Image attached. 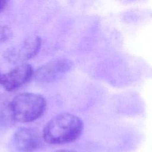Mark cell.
Masks as SVG:
<instances>
[{
    "instance_id": "ba28073f",
    "label": "cell",
    "mask_w": 152,
    "mask_h": 152,
    "mask_svg": "<svg viewBox=\"0 0 152 152\" xmlns=\"http://www.w3.org/2000/svg\"><path fill=\"white\" fill-rule=\"evenodd\" d=\"M11 36L12 32L10 28L5 26L0 25V43L8 40Z\"/></svg>"
},
{
    "instance_id": "8fae6325",
    "label": "cell",
    "mask_w": 152,
    "mask_h": 152,
    "mask_svg": "<svg viewBox=\"0 0 152 152\" xmlns=\"http://www.w3.org/2000/svg\"><path fill=\"white\" fill-rule=\"evenodd\" d=\"M1 74H0V79H1Z\"/></svg>"
},
{
    "instance_id": "30bf717a",
    "label": "cell",
    "mask_w": 152,
    "mask_h": 152,
    "mask_svg": "<svg viewBox=\"0 0 152 152\" xmlns=\"http://www.w3.org/2000/svg\"><path fill=\"white\" fill-rule=\"evenodd\" d=\"M55 152H76L72 150H58L56 151Z\"/></svg>"
},
{
    "instance_id": "6da1fadb",
    "label": "cell",
    "mask_w": 152,
    "mask_h": 152,
    "mask_svg": "<svg viewBox=\"0 0 152 152\" xmlns=\"http://www.w3.org/2000/svg\"><path fill=\"white\" fill-rule=\"evenodd\" d=\"M83 130V123L78 116L68 113L52 118L43 129L45 140L52 144H62L77 140Z\"/></svg>"
},
{
    "instance_id": "8992f818",
    "label": "cell",
    "mask_w": 152,
    "mask_h": 152,
    "mask_svg": "<svg viewBox=\"0 0 152 152\" xmlns=\"http://www.w3.org/2000/svg\"><path fill=\"white\" fill-rule=\"evenodd\" d=\"M41 140L36 130L30 128L18 129L13 136V144L21 152H32L39 148Z\"/></svg>"
},
{
    "instance_id": "52a82bcc",
    "label": "cell",
    "mask_w": 152,
    "mask_h": 152,
    "mask_svg": "<svg viewBox=\"0 0 152 152\" xmlns=\"http://www.w3.org/2000/svg\"><path fill=\"white\" fill-rule=\"evenodd\" d=\"M10 103L4 99H0V124H7L13 120L11 114Z\"/></svg>"
},
{
    "instance_id": "3957f363",
    "label": "cell",
    "mask_w": 152,
    "mask_h": 152,
    "mask_svg": "<svg viewBox=\"0 0 152 152\" xmlns=\"http://www.w3.org/2000/svg\"><path fill=\"white\" fill-rule=\"evenodd\" d=\"M40 46V37H28L6 49L3 53V57L9 63H21L34 57L39 52Z\"/></svg>"
},
{
    "instance_id": "7a4b0ae2",
    "label": "cell",
    "mask_w": 152,
    "mask_h": 152,
    "mask_svg": "<svg viewBox=\"0 0 152 152\" xmlns=\"http://www.w3.org/2000/svg\"><path fill=\"white\" fill-rule=\"evenodd\" d=\"M44 97L37 93H25L16 96L10 103L13 120L29 122L40 117L46 109Z\"/></svg>"
},
{
    "instance_id": "5b68a950",
    "label": "cell",
    "mask_w": 152,
    "mask_h": 152,
    "mask_svg": "<svg viewBox=\"0 0 152 152\" xmlns=\"http://www.w3.org/2000/svg\"><path fill=\"white\" fill-rule=\"evenodd\" d=\"M33 75L31 66L27 64H22L8 72L1 75L0 83L6 90L14 91L28 82Z\"/></svg>"
},
{
    "instance_id": "277c9868",
    "label": "cell",
    "mask_w": 152,
    "mask_h": 152,
    "mask_svg": "<svg viewBox=\"0 0 152 152\" xmlns=\"http://www.w3.org/2000/svg\"><path fill=\"white\" fill-rule=\"evenodd\" d=\"M72 62L66 58L52 61L40 68L35 74L36 80L41 83H49L61 78L72 68Z\"/></svg>"
},
{
    "instance_id": "9c48e42d",
    "label": "cell",
    "mask_w": 152,
    "mask_h": 152,
    "mask_svg": "<svg viewBox=\"0 0 152 152\" xmlns=\"http://www.w3.org/2000/svg\"><path fill=\"white\" fill-rule=\"evenodd\" d=\"M7 4V0H0V13L5 9Z\"/></svg>"
}]
</instances>
